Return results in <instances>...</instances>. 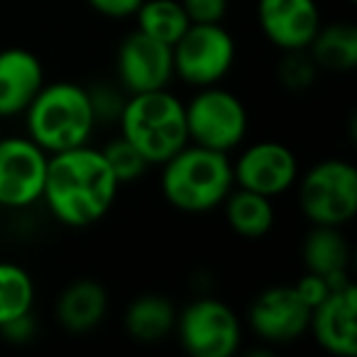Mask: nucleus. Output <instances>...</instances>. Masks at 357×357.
I'll use <instances>...</instances> for the list:
<instances>
[{
  "label": "nucleus",
  "mask_w": 357,
  "mask_h": 357,
  "mask_svg": "<svg viewBox=\"0 0 357 357\" xmlns=\"http://www.w3.org/2000/svg\"><path fill=\"white\" fill-rule=\"evenodd\" d=\"M120 184L91 144L50 154L42 201L66 228H89L108 215Z\"/></svg>",
  "instance_id": "obj_1"
},
{
  "label": "nucleus",
  "mask_w": 357,
  "mask_h": 357,
  "mask_svg": "<svg viewBox=\"0 0 357 357\" xmlns=\"http://www.w3.org/2000/svg\"><path fill=\"white\" fill-rule=\"evenodd\" d=\"M298 206L311 225H347L357 213V169L342 159L318 162L298 184Z\"/></svg>",
  "instance_id": "obj_5"
},
{
  "label": "nucleus",
  "mask_w": 357,
  "mask_h": 357,
  "mask_svg": "<svg viewBox=\"0 0 357 357\" xmlns=\"http://www.w3.org/2000/svg\"><path fill=\"white\" fill-rule=\"evenodd\" d=\"M27 137L47 154L66 152L91 142L96 115L86 86L74 81L45 84L25 113Z\"/></svg>",
  "instance_id": "obj_3"
},
{
  "label": "nucleus",
  "mask_w": 357,
  "mask_h": 357,
  "mask_svg": "<svg viewBox=\"0 0 357 357\" xmlns=\"http://www.w3.org/2000/svg\"><path fill=\"white\" fill-rule=\"evenodd\" d=\"M191 22H223L230 0H178Z\"/></svg>",
  "instance_id": "obj_26"
},
{
  "label": "nucleus",
  "mask_w": 357,
  "mask_h": 357,
  "mask_svg": "<svg viewBox=\"0 0 357 357\" xmlns=\"http://www.w3.org/2000/svg\"><path fill=\"white\" fill-rule=\"evenodd\" d=\"M50 154L30 137H0V208L22 211L42 201Z\"/></svg>",
  "instance_id": "obj_9"
},
{
  "label": "nucleus",
  "mask_w": 357,
  "mask_h": 357,
  "mask_svg": "<svg viewBox=\"0 0 357 357\" xmlns=\"http://www.w3.org/2000/svg\"><path fill=\"white\" fill-rule=\"evenodd\" d=\"M0 137H3V130H0Z\"/></svg>",
  "instance_id": "obj_31"
},
{
  "label": "nucleus",
  "mask_w": 357,
  "mask_h": 357,
  "mask_svg": "<svg viewBox=\"0 0 357 357\" xmlns=\"http://www.w3.org/2000/svg\"><path fill=\"white\" fill-rule=\"evenodd\" d=\"M45 84V66L37 54L22 47L0 52V118L25 113Z\"/></svg>",
  "instance_id": "obj_15"
},
{
  "label": "nucleus",
  "mask_w": 357,
  "mask_h": 357,
  "mask_svg": "<svg viewBox=\"0 0 357 357\" xmlns=\"http://www.w3.org/2000/svg\"><path fill=\"white\" fill-rule=\"evenodd\" d=\"M108 289L96 279H76L56 298V321L69 333H91L108 313Z\"/></svg>",
  "instance_id": "obj_16"
},
{
  "label": "nucleus",
  "mask_w": 357,
  "mask_h": 357,
  "mask_svg": "<svg viewBox=\"0 0 357 357\" xmlns=\"http://www.w3.org/2000/svg\"><path fill=\"white\" fill-rule=\"evenodd\" d=\"M347 3H355V0H347Z\"/></svg>",
  "instance_id": "obj_30"
},
{
  "label": "nucleus",
  "mask_w": 357,
  "mask_h": 357,
  "mask_svg": "<svg viewBox=\"0 0 357 357\" xmlns=\"http://www.w3.org/2000/svg\"><path fill=\"white\" fill-rule=\"evenodd\" d=\"M125 331L135 342L154 345L169 337L176 328V308L162 294H142L125 311Z\"/></svg>",
  "instance_id": "obj_17"
},
{
  "label": "nucleus",
  "mask_w": 357,
  "mask_h": 357,
  "mask_svg": "<svg viewBox=\"0 0 357 357\" xmlns=\"http://www.w3.org/2000/svg\"><path fill=\"white\" fill-rule=\"evenodd\" d=\"M357 289L345 287L331 291L316 308L311 311L308 331L316 342L335 357H355L357 355Z\"/></svg>",
  "instance_id": "obj_14"
},
{
  "label": "nucleus",
  "mask_w": 357,
  "mask_h": 357,
  "mask_svg": "<svg viewBox=\"0 0 357 357\" xmlns=\"http://www.w3.org/2000/svg\"><path fill=\"white\" fill-rule=\"evenodd\" d=\"M100 154H103L105 164H108V169L113 172V176L118 178L120 186L137 181L149 169L147 159H144L142 154H139V149L135 147L130 139H125L123 135L110 139V142H105L103 147H100Z\"/></svg>",
  "instance_id": "obj_23"
},
{
  "label": "nucleus",
  "mask_w": 357,
  "mask_h": 357,
  "mask_svg": "<svg viewBox=\"0 0 357 357\" xmlns=\"http://www.w3.org/2000/svg\"><path fill=\"white\" fill-rule=\"evenodd\" d=\"M35 306V282L20 264L0 262V326L13 318L32 313Z\"/></svg>",
  "instance_id": "obj_22"
},
{
  "label": "nucleus",
  "mask_w": 357,
  "mask_h": 357,
  "mask_svg": "<svg viewBox=\"0 0 357 357\" xmlns=\"http://www.w3.org/2000/svg\"><path fill=\"white\" fill-rule=\"evenodd\" d=\"M238 47L223 22H191L172 45L174 76L194 89L215 86L230 74Z\"/></svg>",
  "instance_id": "obj_6"
},
{
  "label": "nucleus",
  "mask_w": 357,
  "mask_h": 357,
  "mask_svg": "<svg viewBox=\"0 0 357 357\" xmlns=\"http://www.w3.org/2000/svg\"><path fill=\"white\" fill-rule=\"evenodd\" d=\"M298 178V159L287 144L264 139L255 142L243 154L238 162H233V181L240 189L255 191L267 199L287 194Z\"/></svg>",
  "instance_id": "obj_10"
},
{
  "label": "nucleus",
  "mask_w": 357,
  "mask_h": 357,
  "mask_svg": "<svg viewBox=\"0 0 357 357\" xmlns=\"http://www.w3.org/2000/svg\"><path fill=\"white\" fill-rule=\"evenodd\" d=\"M115 74L125 93L167 89L174 79L172 47L135 30L120 42L115 54Z\"/></svg>",
  "instance_id": "obj_12"
},
{
  "label": "nucleus",
  "mask_w": 357,
  "mask_h": 357,
  "mask_svg": "<svg viewBox=\"0 0 357 357\" xmlns=\"http://www.w3.org/2000/svg\"><path fill=\"white\" fill-rule=\"evenodd\" d=\"M178 342L191 357H233L243 342L240 318L218 298H196L176 313Z\"/></svg>",
  "instance_id": "obj_8"
},
{
  "label": "nucleus",
  "mask_w": 357,
  "mask_h": 357,
  "mask_svg": "<svg viewBox=\"0 0 357 357\" xmlns=\"http://www.w3.org/2000/svg\"><path fill=\"white\" fill-rule=\"evenodd\" d=\"M118 125L120 135L139 149L149 167H162L189 144L184 103L169 89L130 93Z\"/></svg>",
  "instance_id": "obj_4"
},
{
  "label": "nucleus",
  "mask_w": 357,
  "mask_h": 357,
  "mask_svg": "<svg viewBox=\"0 0 357 357\" xmlns=\"http://www.w3.org/2000/svg\"><path fill=\"white\" fill-rule=\"evenodd\" d=\"M184 115L189 142L218 152L240 147L250 128L245 103L233 91L220 89L218 84L199 89V93L184 103Z\"/></svg>",
  "instance_id": "obj_7"
},
{
  "label": "nucleus",
  "mask_w": 357,
  "mask_h": 357,
  "mask_svg": "<svg viewBox=\"0 0 357 357\" xmlns=\"http://www.w3.org/2000/svg\"><path fill=\"white\" fill-rule=\"evenodd\" d=\"M294 287H296V291L301 294L303 301L311 306V311L328 296V294H331V287H328L326 277H321V274H313V272H306L296 284H294Z\"/></svg>",
  "instance_id": "obj_27"
},
{
  "label": "nucleus",
  "mask_w": 357,
  "mask_h": 357,
  "mask_svg": "<svg viewBox=\"0 0 357 357\" xmlns=\"http://www.w3.org/2000/svg\"><path fill=\"white\" fill-rule=\"evenodd\" d=\"M301 255L306 272L321 274V277L350 272V245L342 228L313 225V230L303 240Z\"/></svg>",
  "instance_id": "obj_20"
},
{
  "label": "nucleus",
  "mask_w": 357,
  "mask_h": 357,
  "mask_svg": "<svg viewBox=\"0 0 357 357\" xmlns=\"http://www.w3.org/2000/svg\"><path fill=\"white\" fill-rule=\"evenodd\" d=\"M91 98V108H93L96 123H118L123 105L128 100V96H123V89H115L110 84L103 86H86Z\"/></svg>",
  "instance_id": "obj_25"
},
{
  "label": "nucleus",
  "mask_w": 357,
  "mask_h": 357,
  "mask_svg": "<svg viewBox=\"0 0 357 357\" xmlns=\"http://www.w3.org/2000/svg\"><path fill=\"white\" fill-rule=\"evenodd\" d=\"M257 22L279 52L308 50L323 25L316 0H257Z\"/></svg>",
  "instance_id": "obj_13"
},
{
  "label": "nucleus",
  "mask_w": 357,
  "mask_h": 357,
  "mask_svg": "<svg viewBox=\"0 0 357 357\" xmlns=\"http://www.w3.org/2000/svg\"><path fill=\"white\" fill-rule=\"evenodd\" d=\"M235 186L228 152L189 142L162 164V194L181 213L218 208Z\"/></svg>",
  "instance_id": "obj_2"
},
{
  "label": "nucleus",
  "mask_w": 357,
  "mask_h": 357,
  "mask_svg": "<svg viewBox=\"0 0 357 357\" xmlns=\"http://www.w3.org/2000/svg\"><path fill=\"white\" fill-rule=\"evenodd\" d=\"M91 10L98 15L110 17V20H123V17H132L135 10L142 6V0H86Z\"/></svg>",
  "instance_id": "obj_28"
},
{
  "label": "nucleus",
  "mask_w": 357,
  "mask_h": 357,
  "mask_svg": "<svg viewBox=\"0 0 357 357\" xmlns=\"http://www.w3.org/2000/svg\"><path fill=\"white\" fill-rule=\"evenodd\" d=\"M220 206L225 211L228 228L240 238L259 240L274 228V204L262 194L233 186Z\"/></svg>",
  "instance_id": "obj_19"
},
{
  "label": "nucleus",
  "mask_w": 357,
  "mask_h": 357,
  "mask_svg": "<svg viewBox=\"0 0 357 357\" xmlns=\"http://www.w3.org/2000/svg\"><path fill=\"white\" fill-rule=\"evenodd\" d=\"M252 333L269 345H287L308 333L311 306L301 298L294 284L269 287L252 301L248 311Z\"/></svg>",
  "instance_id": "obj_11"
},
{
  "label": "nucleus",
  "mask_w": 357,
  "mask_h": 357,
  "mask_svg": "<svg viewBox=\"0 0 357 357\" xmlns=\"http://www.w3.org/2000/svg\"><path fill=\"white\" fill-rule=\"evenodd\" d=\"M308 54L321 71L350 74L357 66V27L352 22L321 25L308 45Z\"/></svg>",
  "instance_id": "obj_18"
},
{
  "label": "nucleus",
  "mask_w": 357,
  "mask_h": 357,
  "mask_svg": "<svg viewBox=\"0 0 357 357\" xmlns=\"http://www.w3.org/2000/svg\"><path fill=\"white\" fill-rule=\"evenodd\" d=\"M284 59L279 61L277 66V79L279 84L284 86L287 91H308L313 84H316L318 76V66L316 61L311 59L308 50H296V52H282Z\"/></svg>",
  "instance_id": "obj_24"
},
{
  "label": "nucleus",
  "mask_w": 357,
  "mask_h": 357,
  "mask_svg": "<svg viewBox=\"0 0 357 357\" xmlns=\"http://www.w3.org/2000/svg\"><path fill=\"white\" fill-rule=\"evenodd\" d=\"M35 316L32 313H25V316L20 318H13V321H8L6 326H0V333H3V337H6L8 342H15V345H22V342H30L32 337H35Z\"/></svg>",
  "instance_id": "obj_29"
},
{
  "label": "nucleus",
  "mask_w": 357,
  "mask_h": 357,
  "mask_svg": "<svg viewBox=\"0 0 357 357\" xmlns=\"http://www.w3.org/2000/svg\"><path fill=\"white\" fill-rule=\"evenodd\" d=\"M137 30L164 45H176V40L189 30L191 20L178 0H142L135 10Z\"/></svg>",
  "instance_id": "obj_21"
}]
</instances>
